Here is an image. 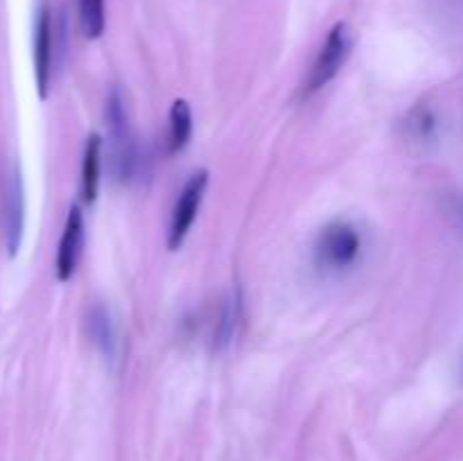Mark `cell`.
<instances>
[{"instance_id": "cell-4", "label": "cell", "mask_w": 463, "mask_h": 461, "mask_svg": "<svg viewBox=\"0 0 463 461\" xmlns=\"http://www.w3.org/2000/svg\"><path fill=\"white\" fill-rule=\"evenodd\" d=\"M208 174L206 172H197L185 181L184 190L179 193L175 208H172V220H170V233H167V247L175 251L184 244L185 235H188L190 226H193L194 217H197L199 206H202L203 193H206Z\"/></svg>"}, {"instance_id": "cell-3", "label": "cell", "mask_w": 463, "mask_h": 461, "mask_svg": "<svg viewBox=\"0 0 463 461\" xmlns=\"http://www.w3.org/2000/svg\"><path fill=\"white\" fill-rule=\"evenodd\" d=\"M360 256V235L346 221H333L317 240V260L324 267L342 269Z\"/></svg>"}, {"instance_id": "cell-8", "label": "cell", "mask_w": 463, "mask_h": 461, "mask_svg": "<svg viewBox=\"0 0 463 461\" xmlns=\"http://www.w3.org/2000/svg\"><path fill=\"white\" fill-rule=\"evenodd\" d=\"M99 170H102V140L98 134H90L84 145V161H81V199L93 203L99 188Z\"/></svg>"}, {"instance_id": "cell-9", "label": "cell", "mask_w": 463, "mask_h": 461, "mask_svg": "<svg viewBox=\"0 0 463 461\" xmlns=\"http://www.w3.org/2000/svg\"><path fill=\"white\" fill-rule=\"evenodd\" d=\"M193 136V111L185 99H176L170 108V131H167V154H179Z\"/></svg>"}, {"instance_id": "cell-10", "label": "cell", "mask_w": 463, "mask_h": 461, "mask_svg": "<svg viewBox=\"0 0 463 461\" xmlns=\"http://www.w3.org/2000/svg\"><path fill=\"white\" fill-rule=\"evenodd\" d=\"M89 334L93 339L95 346L104 353V355H113V346H116V333H113L111 316L104 307L95 306L89 312Z\"/></svg>"}, {"instance_id": "cell-1", "label": "cell", "mask_w": 463, "mask_h": 461, "mask_svg": "<svg viewBox=\"0 0 463 461\" xmlns=\"http://www.w3.org/2000/svg\"><path fill=\"white\" fill-rule=\"evenodd\" d=\"M107 120H109V140H111V167L116 179L129 181L136 167V145L131 138L129 125H127L125 104L120 95L113 90L107 99Z\"/></svg>"}, {"instance_id": "cell-7", "label": "cell", "mask_w": 463, "mask_h": 461, "mask_svg": "<svg viewBox=\"0 0 463 461\" xmlns=\"http://www.w3.org/2000/svg\"><path fill=\"white\" fill-rule=\"evenodd\" d=\"M81 242H84V217L77 206L68 211L66 226H63L61 240H59L57 251V278L61 283L72 278L77 269V262L81 256Z\"/></svg>"}, {"instance_id": "cell-5", "label": "cell", "mask_w": 463, "mask_h": 461, "mask_svg": "<svg viewBox=\"0 0 463 461\" xmlns=\"http://www.w3.org/2000/svg\"><path fill=\"white\" fill-rule=\"evenodd\" d=\"M23 224H25V199H23L21 170L14 163L5 174L3 183V233L7 251L16 256L23 240Z\"/></svg>"}, {"instance_id": "cell-11", "label": "cell", "mask_w": 463, "mask_h": 461, "mask_svg": "<svg viewBox=\"0 0 463 461\" xmlns=\"http://www.w3.org/2000/svg\"><path fill=\"white\" fill-rule=\"evenodd\" d=\"M77 12H80V25L86 39L102 36L104 25H107L104 0H77Z\"/></svg>"}, {"instance_id": "cell-2", "label": "cell", "mask_w": 463, "mask_h": 461, "mask_svg": "<svg viewBox=\"0 0 463 461\" xmlns=\"http://www.w3.org/2000/svg\"><path fill=\"white\" fill-rule=\"evenodd\" d=\"M348 52H351V32H348L346 23H337L328 32L315 63H312V71L306 80V95H312L315 90L324 89L342 71Z\"/></svg>"}, {"instance_id": "cell-6", "label": "cell", "mask_w": 463, "mask_h": 461, "mask_svg": "<svg viewBox=\"0 0 463 461\" xmlns=\"http://www.w3.org/2000/svg\"><path fill=\"white\" fill-rule=\"evenodd\" d=\"M52 54H54V34H52V9L48 0H41L36 9L34 21V72L36 86L41 98H48L50 80H52Z\"/></svg>"}]
</instances>
